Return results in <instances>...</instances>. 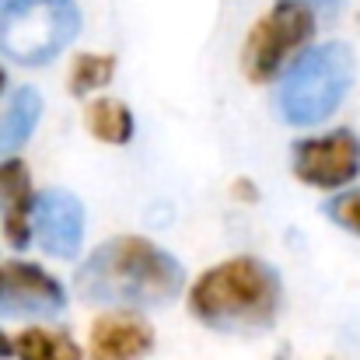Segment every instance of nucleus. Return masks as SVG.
<instances>
[{
	"mask_svg": "<svg viewBox=\"0 0 360 360\" xmlns=\"http://www.w3.org/2000/svg\"><path fill=\"white\" fill-rule=\"evenodd\" d=\"M290 168L304 186L343 189L360 175V136L347 126L322 136H304L290 150Z\"/></svg>",
	"mask_w": 360,
	"mask_h": 360,
	"instance_id": "obj_6",
	"label": "nucleus"
},
{
	"mask_svg": "<svg viewBox=\"0 0 360 360\" xmlns=\"http://www.w3.org/2000/svg\"><path fill=\"white\" fill-rule=\"evenodd\" d=\"M4 88H7V74H4V67H0V95H4Z\"/></svg>",
	"mask_w": 360,
	"mask_h": 360,
	"instance_id": "obj_18",
	"label": "nucleus"
},
{
	"mask_svg": "<svg viewBox=\"0 0 360 360\" xmlns=\"http://www.w3.org/2000/svg\"><path fill=\"white\" fill-rule=\"evenodd\" d=\"M88 347L91 360H143L154 350V329L129 311L98 315L91 322Z\"/></svg>",
	"mask_w": 360,
	"mask_h": 360,
	"instance_id": "obj_9",
	"label": "nucleus"
},
{
	"mask_svg": "<svg viewBox=\"0 0 360 360\" xmlns=\"http://www.w3.org/2000/svg\"><path fill=\"white\" fill-rule=\"evenodd\" d=\"M14 357V340H7V333L0 329V360Z\"/></svg>",
	"mask_w": 360,
	"mask_h": 360,
	"instance_id": "obj_17",
	"label": "nucleus"
},
{
	"mask_svg": "<svg viewBox=\"0 0 360 360\" xmlns=\"http://www.w3.org/2000/svg\"><path fill=\"white\" fill-rule=\"evenodd\" d=\"M315 39V14L294 0H276L248 32L241 46V70L255 84H269L283 77Z\"/></svg>",
	"mask_w": 360,
	"mask_h": 360,
	"instance_id": "obj_5",
	"label": "nucleus"
},
{
	"mask_svg": "<svg viewBox=\"0 0 360 360\" xmlns=\"http://www.w3.org/2000/svg\"><path fill=\"white\" fill-rule=\"evenodd\" d=\"M294 4L308 7V11L315 14V21H319V14H322V18H340L343 7H347V0H294Z\"/></svg>",
	"mask_w": 360,
	"mask_h": 360,
	"instance_id": "obj_16",
	"label": "nucleus"
},
{
	"mask_svg": "<svg viewBox=\"0 0 360 360\" xmlns=\"http://www.w3.org/2000/svg\"><path fill=\"white\" fill-rule=\"evenodd\" d=\"M77 294L105 308H161L186 287L182 262L143 235L102 241L77 269Z\"/></svg>",
	"mask_w": 360,
	"mask_h": 360,
	"instance_id": "obj_1",
	"label": "nucleus"
},
{
	"mask_svg": "<svg viewBox=\"0 0 360 360\" xmlns=\"http://www.w3.org/2000/svg\"><path fill=\"white\" fill-rule=\"evenodd\" d=\"M0 7H4V0H0Z\"/></svg>",
	"mask_w": 360,
	"mask_h": 360,
	"instance_id": "obj_19",
	"label": "nucleus"
},
{
	"mask_svg": "<svg viewBox=\"0 0 360 360\" xmlns=\"http://www.w3.org/2000/svg\"><path fill=\"white\" fill-rule=\"evenodd\" d=\"M116 77V56L109 53H81L70 67V95H88L105 88Z\"/></svg>",
	"mask_w": 360,
	"mask_h": 360,
	"instance_id": "obj_14",
	"label": "nucleus"
},
{
	"mask_svg": "<svg viewBox=\"0 0 360 360\" xmlns=\"http://www.w3.org/2000/svg\"><path fill=\"white\" fill-rule=\"evenodd\" d=\"M67 308L63 283L25 259L0 262V315L4 319H53Z\"/></svg>",
	"mask_w": 360,
	"mask_h": 360,
	"instance_id": "obj_7",
	"label": "nucleus"
},
{
	"mask_svg": "<svg viewBox=\"0 0 360 360\" xmlns=\"http://www.w3.org/2000/svg\"><path fill=\"white\" fill-rule=\"evenodd\" d=\"M357 77V60L347 42L311 46L280 81L276 109L290 126L326 122L350 95Z\"/></svg>",
	"mask_w": 360,
	"mask_h": 360,
	"instance_id": "obj_3",
	"label": "nucleus"
},
{
	"mask_svg": "<svg viewBox=\"0 0 360 360\" xmlns=\"http://www.w3.org/2000/svg\"><path fill=\"white\" fill-rule=\"evenodd\" d=\"M88 120V129L95 140L102 143H112V147H126L136 133V122H133V112L129 105L120 102V98H95L84 112Z\"/></svg>",
	"mask_w": 360,
	"mask_h": 360,
	"instance_id": "obj_12",
	"label": "nucleus"
},
{
	"mask_svg": "<svg viewBox=\"0 0 360 360\" xmlns=\"http://www.w3.org/2000/svg\"><path fill=\"white\" fill-rule=\"evenodd\" d=\"M32 175L21 158L0 161V214H4V235L14 252H25L32 245Z\"/></svg>",
	"mask_w": 360,
	"mask_h": 360,
	"instance_id": "obj_10",
	"label": "nucleus"
},
{
	"mask_svg": "<svg viewBox=\"0 0 360 360\" xmlns=\"http://www.w3.org/2000/svg\"><path fill=\"white\" fill-rule=\"evenodd\" d=\"M280 304L283 280L269 262L255 255L224 259L189 287V311L196 322L228 336H259L273 329Z\"/></svg>",
	"mask_w": 360,
	"mask_h": 360,
	"instance_id": "obj_2",
	"label": "nucleus"
},
{
	"mask_svg": "<svg viewBox=\"0 0 360 360\" xmlns=\"http://www.w3.org/2000/svg\"><path fill=\"white\" fill-rule=\"evenodd\" d=\"M77 32V0H4L0 7V53L21 67L56 60Z\"/></svg>",
	"mask_w": 360,
	"mask_h": 360,
	"instance_id": "obj_4",
	"label": "nucleus"
},
{
	"mask_svg": "<svg viewBox=\"0 0 360 360\" xmlns=\"http://www.w3.org/2000/svg\"><path fill=\"white\" fill-rule=\"evenodd\" d=\"M14 357L18 360H81V347L63 329L32 326V329H25L14 340Z\"/></svg>",
	"mask_w": 360,
	"mask_h": 360,
	"instance_id": "obj_13",
	"label": "nucleus"
},
{
	"mask_svg": "<svg viewBox=\"0 0 360 360\" xmlns=\"http://www.w3.org/2000/svg\"><path fill=\"white\" fill-rule=\"evenodd\" d=\"M326 217L360 238V189H350V193L333 196V200L326 203Z\"/></svg>",
	"mask_w": 360,
	"mask_h": 360,
	"instance_id": "obj_15",
	"label": "nucleus"
},
{
	"mask_svg": "<svg viewBox=\"0 0 360 360\" xmlns=\"http://www.w3.org/2000/svg\"><path fill=\"white\" fill-rule=\"evenodd\" d=\"M32 238L53 259H77L84 241V207L67 189H46L32 203Z\"/></svg>",
	"mask_w": 360,
	"mask_h": 360,
	"instance_id": "obj_8",
	"label": "nucleus"
},
{
	"mask_svg": "<svg viewBox=\"0 0 360 360\" xmlns=\"http://www.w3.org/2000/svg\"><path fill=\"white\" fill-rule=\"evenodd\" d=\"M39 120H42V95L35 88H18L0 116V158L4 161L32 140Z\"/></svg>",
	"mask_w": 360,
	"mask_h": 360,
	"instance_id": "obj_11",
	"label": "nucleus"
}]
</instances>
